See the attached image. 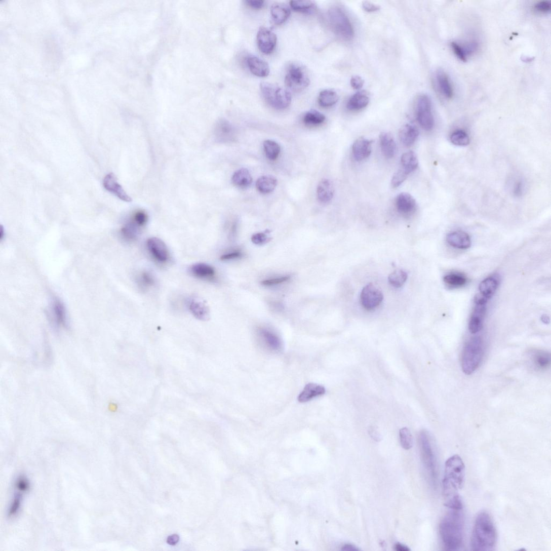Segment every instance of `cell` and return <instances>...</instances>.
I'll return each mask as SVG.
<instances>
[{"instance_id": "obj_1", "label": "cell", "mask_w": 551, "mask_h": 551, "mask_svg": "<svg viewBox=\"0 0 551 551\" xmlns=\"http://www.w3.org/2000/svg\"><path fill=\"white\" fill-rule=\"evenodd\" d=\"M448 511L439 525V533L445 550L456 551L462 547L464 533L463 508Z\"/></svg>"}, {"instance_id": "obj_2", "label": "cell", "mask_w": 551, "mask_h": 551, "mask_svg": "<svg viewBox=\"0 0 551 551\" xmlns=\"http://www.w3.org/2000/svg\"><path fill=\"white\" fill-rule=\"evenodd\" d=\"M497 542V532L492 518L486 511L477 516L473 529L471 547L473 550H493Z\"/></svg>"}, {"instance_id": "obj_3", "label": "cell", "mask_w": 551, "mask_h": 551, "mask_svg": "<svg viewBox=\"0 0 551 551\" xmlns=\"http://www.w3.org/2000/svg\"><path fill=\"white\" fill-rule=\"evenodd\" d=\"M485 343L480 337L470 339L465 344L461 358V367L466 375L475 373L480 365L485 353Z\"/></svg>"}, {"instance_id": "obj_4", "label": "cell", "mask_w": 551, "mask_h": 551, "mask_svg": "<svg viewBox=\"0 0 551 551\" xmlns=\"http://www.w3.org/2000/svg\"><path fill=\"white\" fill-rule=\"evenodd\" d=\"M419 442L422 462L427 474L430 484L437 487L438 470L437 458L431 438L426 430L419 434Z\"/></svg>"}, {"instance_id": "obj_5", "label": "cell", "mask_w": 551, "mask_h": 551, "mask_svg": "<svg viewBox=\"0 0 551 551\" xmlns=\"http://www.w3.org/2000/svg\"><path fill=\"white\" fill-rule=\"evenodd\" d=\"M260 88L263 98L272 108L279 110L284 109L290 105L291 94L288 90L267 82L262 83Z\"/></svg>"}, {"instance_id": "obj_6", "label": "cell", "mask_w": 551, "mask_h": 551, "mask_svg": "<svg viewBox=\"0 0 551 551\" xmlns=\"http://www.w3.org/2000/svg\"><path fill=\"white\" fill-rule=\"evenodd\" d=\"M328 19L334 32L344 41H350L354 37L355 31L348 16L337 6L331 8L328 12Z\"/></svg>"}, {"instance_id": "obj_7", "label": "cell", "mask_w": 551, "mask_h": 551, "mask_svg": "<svg viewBox=\"0 0 551 551\" xmlns=\"http://www.w3.org/2000/svg\"><path fill=\"white\" fill-rule=\"evenodd\" d=\"M465 476L464 462L457 454L454 455L445 463V476L443 482L460 489L463 486Z\"/></svg>"}, {"instance_id": "obj_8", "label": "cell", "mask_w": 551, "mask_h": 551, "mask_svg": "<svg viewBox=\"0 0 551 551\" xmlns=\"http://www.w3.org/2000/svg\"><path fill=\"white\" fill-rule=\"evenodd\" d=\"M310 83L306 69L298 64H291L287 70L285 83L289 90L299 92L305 90Z\"/></svg>"}, {"instance_id": "obj_9", "label": "cell", "mask_w": 551, "mask_h": 551, "mask_svg": "<svg viewBox=\"0 0 551 551\" xmlns=\"http://www.w3.org/2000/svg\"><path fill=\"white\" fill-rule=\"evenodd\" d=\"M416 114L418 122L424 130L431 131L435 120L432 111L431 100L427 95H421L417 101Z\"/></svg>"}, {"instance_id": "obj_10", "label": "cell", "mask_w": 551, "mask_h": 551, "mask_svg": "<svg viewBox=\"0 0 551 551\" xmlns=\"http://www.w3.org/2000/svg\"><path fill=\"white\" fill-rule=\"evenodd\" d=\"M383 295L382 292L373 284H367L360 295L361 305L368 311L376 308L382 303Z\"/></svg>"}, {"instance_id": "obj_11", "label": "cell", "mask_w": 551, "mask_h": 551, "mask_svg": "<svg viewBox=\"0 0 551 551\" xmlns=\"http://www.w3.org/2000/svg\"><path fill=\"white\" fill-rule=\"evenodd\" d=\"M277 36L270 29L261 27L257 34L258 48L262 53L268 55L272 53L277 43Z\"/></svg>"}, {"instance_id": "obj_12", "label": "cell", "mask_w": 551, "mask_h": 551, "mask_svg": "<svg viewBox=\"0 0 551 551\" xmlns=\"http://www.w3.org/2000/svg\"><path fill=\"white\" fill-rule=\"evenodd\" d=\"M148 251L154 260L160 263H166L169 259V252L167 245L158 238H151L146 242Z\"/></svg>"}, {"instance_id": "obj_13", "label": "cell", "mask_w": 551, "mask_h": 551, "mask_svg": "<svg viewBox=\"0 0 551 551\" xmlns=\"http://www.w3.org/2000/svg\"><path fill=\"white\" fill-rule=\"evenodd\" d=\"M475 305L468 324L469 331L472 334H477L482 330L487 311L486 304Z\"/></svg>"}, {"instance_id": "obj_14", "label": "cell", "mask_w": 551, "mask_h": 551, "mask_svg": "<svg viewBox=\"0 0 551 551\" xmlns=\"http://www.w3.org/2000/svg\"><path fill=\"white\" fill-rule=\"evenodd\" d=\"M103 185L106 190L113 193L120 200L126 202H131L132 198L125 192L124 188L117 182V179L115 175L110 173L103 179Z\"/></svg>"}, {"instance_id": "obj_15", "label": "cell", "mask_w": 551, "mask_h": 551, "mask_svg": "<svg viewBox=\"0 0 551 551\" xmlns=\"http://www.w3.org/2000/svg\"><path fill=\"white\" fill-rule=\"evenodd\" d=\"M396 206L401 214L408 215L415 212L417 205L415 198L410 194L403 192L396 198Z\"/></svg>"}, {"instance_id": "obj_16", "label": "cell", "mask_w": 551, "mask_h": 551, "mask_svg": "<svg viewBox=\"0 0 551 551\" xmlns=\"http://www.w3.org/2000/svg\"><path fill=\"white\" fill-rule=\"evenodd\" d=\"M372 150V141L365 137L359 138L352 146L353 156L357 161H362L367 159L371 154Z\"/></svg>"}, {"instance_id": "obj_17", "label": "cell", "mask_w": 551, "mask_h": 551, "mask_svg": "<svg viewBox=\"0 0 551 551\" xmlns=\"http://www.w3.org/2000/svg\"><path fill=\"white\" fill-rule=\"evenodd\" d=\"M258 335L263 346L270 351H280L282 347L280 338L277 334L265 329H261L258 331Z\"/></svg>"}, {"instance_id": "obj_18", "label": "cell", "mask_w": 551, "mask_h": 551, "mask_svg": "<svg viewBox=\"0 0 551 551\" xmlns=\"http://www.w3.org/2000/svg\"><path fill=\"white\" fill-rule=\"evenodd\" d=\"M50 316L53 323L58 327L65 326L67 323V313L65 307L59 299L55 298L52 301Z\"/></svg>"}, {"instance_id": "obj_19", "label": "cell", "mask_w": 551, "mask_h": 551, "mask_svg": "<svg viewBox=\"0 0 551 551\" xmlns=\"http://www.w3.org/2000/svg\"><path fill=\"white\" fill-rule=\"evenodd\" d=\"M446 241L451 246L459 249H467L471 246L469 235L463 231L450 232L447 235Z\"/></svg>"}, {"instance_id": "obj_20", "label": "cell", "mask_w": 551, "mask_h": 551, "mask_svg": "<svg viewBox=\"0 0 551 551\" xmlns=\"http://www.w3.org/2000/svg\"><path fill=\"white\" fill-rule=\"evenodd\" d=\"M499 281L500 280L498 275L495 274L482 281L479 287L480 295L489 300L495 295L499 287Z\"/></svg>"}, {"instance_id": "obj_21", "label": "cell", "mask_w": 551, "mask_h": 551, "mask_svg": "<svg viewBox=\"0 0 551 551\" xmlns=\"http://www.w3.org/2000/svg\"><path fill=\"white\" fill-rule=\"evenodd\" d=\"M188 308L191 313L198 320L206 321L209 318V308L202 299L194 297L189 300Z\"/></svg>"}, {"instance_id": "obj_22", "label": "cell", "mask_w": 551, "mask_h": 551, "mask_svg": "<svg viewBox=\"0 0 551 551\" xmlns=\"http://www.w3.org/2000/svg\"><path fill=\"white\" fill-rule=\"evenodd\" d=\"M247 64L250 71L257 76L265 77L270 73V67L268 63L256 56H249Z\"/></svg>"}, {"instance_id": "obj_23", "label": "cell", "mask_w": 551, "mask_h": 551, "mask_svg": "<svg viewBox=\"0 0 551 551\" xmlns=\"http://www.w3.org/2000/svg\"><path fill=\"white\" fill-rule=\"evenodd\" d=\"M436 81L439 90L446 98H453L454 91L449 76L443 70H438L436 73Z\"/></svg>"}, {"instance_id": "obj_24", "label": "cell", "mask_w": 551, "mask_h": 551, "mask_svg": "<svg viewBox=\"0 0 551 551\" xmlns=\"http://www.w3.org/2000/svg\"><path fill=\"white\" fill-rule=\"evenodd\" d=\"M379 138L384 156L388 159L392 158L396 151V144L393 135L390 133L383 132Z\"/></svg>"}, {"instance_id": "obj_25", "label": "cell", "mask_w": 551, "mask_h": 551, "mask_svg": "<svg viewBox=\"0 0 551 551\" xmlns=\"http://www.w3.org/2000/svg\"><path fill=\"white\" fill-rule=\"evenodd\" d=\"M325 393V387L316 383L307 384L298 396V401L305 403Z\"/></svg>"}, {"instance_id": "obj_26", "label": "cell", "mask_w": 551, "mask_h": 551, "mask_svg": "<svg viewBox=\"0 0 551 551\" xmlns=\"http://www.w3.org/2000/svg\"><path fill=\"white\" fill-rule=\"evenodd\" d=\"M290 14V8L286 4L276 3L271 7L272 20L275 24L281 25L285 22Z\"/></svg>"}, {"instance_id": "obj_27", "label": "cell", "mask_w": 551, "mask_h": 551, "mask_svg": "<svg viewBox=\"0 0 551 551\" xmlns=\"http://www.w3.org/2000/svg\"><path fill=\"white\" fill-rule=\"evenodd\" d=\"M334 188L331 181L324 179L321 181L317 187V196L319 201L322 203H328L334 195Z\"/></svg>"}, {"instance_id": "obj_28", "label": "cell", "mask_w": 551, "mask_h": 551, "mask_svg": "<svg viewBox=\"0 0 551 551\" xmlns=\"http://www.w3.org/2000/svg\"><path fill=\"white\" fill-rule=\"evenodd\" d=\"M419 133L417 128L414 125L407 124L401 127L399 131V137L401 142L406 146H410L414 143L418 137Z\"/></svg>"}, {"instance_id": "obj_29", "label": "cell", "mask_w": 551, "mask_h": 551, "mask_svg": "<svg viewBox=\"0 0 551 551\" xmlns=\"http://www.w3.org/2000/svg\"><path fill=\"white\" fill-rule=\"evenodd\" d=\"M368 93L359 91L352 96L347 102V108L350 110H359L365 108L369 102Z\"/></svg>"}, {"instance_id": "obj_30", "label": "cell", "mask_w": 551, "mask_h": 551, "mask_svg": "<svg viewBox=\"0 0 551 551\" xmlns=\"http://www.w3.org/2000/svg\"><path fill=\"white\" fill-rule=\"evenodd\" d=\"M233 128L227 121L221 120L215 127V135L219 141L227 142L231 140L233 137Z\"/></svg>"}, {"instance_id": "obj_31", "label": "cell", "mask_w": 551, "mask_h": 551, "mask_svg": "<svg viewBox=\"0 0 551 551\" xmlns=\"http://www.w3.org/2000/svg\"><path fill=\"white\" fill-rule=\"evenodd\" d=\"M531 359L533 366L539 370H545L550 366V356L546 351L537 350L532 351Z\"/></svg>"}, {"instance_id": "obj_32", "label": "cell", "mask_w": 551, "mask_h": 551, "mask_svg": "<svg viewBox=\"0 0 551 551\" xmlns=\"http://www.w3.org/2000/svg\"><path fill=\"white\" fill-rule=\"evenodd\" d=\"M190 272L194 277L201 279H211L215 274V271L212 266L203 263L192 265Z\"/></svg>"}, {"instance_id": "obj_33", "label": "cell", "mask_w": 551, "mask_h": 551, "mask_svg": "<svg viewBox=\"0 0 551 551\" xmlns=\"http://www.w3.org/2000/svg\"><path fill=\"white\" fill-rule=\"evenodd\" d=\"M401 168L409 175L418 166L417 154L413 151H409L402 154L401 159Z\"/></svg>"}, {"instance_id": "obj_34", "label": "cell", "mask_w": 551, "mask_h": 551, "mask_svg": "<svg viewBox=\"0 0 551 551\" xmlns=\"http://www.w3.org/2000/svg\"><path fill=\"white\" fill-rule=\"evenodd\" d=\"M278 184V180L270 175L264 176L257 180L256 186L257 190L263 194L272 192Z\"/></svg>"}, {"instance_id": "obj_35", "label": "cell", "mask_w": 551, "mask_h": 551, "mask_svg": "<svg viewBox=\"0 0 551 551\" xmlns=\"http://www.w3.org/2000/svg\"><path fill=\"white\" fill-rule=\"evenodd\" d=\"M252 177L249 171L245 168L237 171L232 177V182L240 187H246L252 183Z\"/></svg>"}, {"instance_id": "obj_36", "label": "cell", "mask_w": 551, "mask_h": 551, "mask_svg": "<svg viewBox=\"0 0 551 551\" xmlns=\"http://www.w3.org/2000/svg\"><path fill=\"white\" fill-rule=\"evenodd\" d=\"M339 100L337 92L331 90L322 91L318 97V102L323 107H330L335 104Z\"/></svg>"}, {"instance_id": "obj_37", "label": "cell", "mask_w": 551, "mask_h": 551, "mask_svg": "<svg viewBox=\"0 0 551 551\" xmlns=\"http://www.w3.org/2000/svg\"><path fill=\"white\" fill-rule=\"evenodd\" d=\"M326 119L325 116L316 110L307 112L303 118L304 124L308 126H316L322 124Z\"/></svg>"}, {"instance_id": "obj_38", "label": "cell", "mask_w": 551, "mask_h": 551, "mask_svg": "<svg viewBox=\"0 0 551 551\" xmlns=\"http://www.w3.org/2000/svg\"><path fill=\"white\" fill-rule=\"evenodd\" d=\"M139 227H140L138 226L132 220L125 224L121 230V234L125 240L133 241L136 240L139 234V230H138Z\"/></svg>"}, {"instance_id": "obj_39", "label": "cell", "mask_w": 551, "mask_h": 551, "mask_svg": "<svg viewBox=\"0 0 551 551\" xmlns=\"http://www.w3.org/2000/svg\"><path fill=\"white\" fill-rule=\"evenodd\" d=\"M444 281L450 287L458 288L464 286L467 282V279L461 273H451L445 276Z\"/></svg>"}, {"instance_id": "obj_40", "label": "cell", "mask_w": 551, "mask_h": 551, "mask_svg": "<svg viewBox=\"0 0 551 551\" xmlns=\"http://www.w3.org/2000/svg\"><path fill=\"white\" fill-rule=\"evenodd\" d=\"M264 152L267 158L271 161L277 160L281 152L280 145L272 140H266L263 143Z\"/></svg>"}, {"instance_id": "obj_41", "label": "cell", "mask_w": 551, "mask_h": 551, "mask_svg": "<svg viewBox=\"0 0 551 551\" xmlns=\"http://www.w3.org/2000/svg\"><path fill=\"white\" fill-rule=\"evenodd\" d=\"M408 273L401 269H398L392 272L388 278L389 283L396 288H401L406 282Z\"/></svg>"}, {"instance_id": "obj_42", "label": "cell", "mask_w": 551, "mask_h": 551, "mask_svg": "<svg viewBox=\"0 0 551 551\" xmlns=\"http://www.w3.org/2000/svg\"><path fill=\"white\" fill-rule=\"evenodd\" d=\"M290 6L294 11L303 13H311L316 8L314 3L312 1H292Z\"/></svg>"}, {"instance_id": "obj_43", "label": "cell", "mask_w": 551, "mask_h": 551, "mask_svg": "<svg viewBox=\"0 0 551 551\" xmlns=\"http://www.w3.org/2000/svg\"><path fill=\"white\" fill-rule=\"evenodd\" d=\"M450 140L453 144L460 146L468 145L470 142L468 135L466 132L462 130L453 132L450 137Z\"/></svg>"}, {"instance_id": "obj_44", "label": "cell", "mask_w": 551, "mask_h": 551, "mask_svg": "<svg viewBox=\"0 0 551 551\" xmlns=\"http://www.w3.org/2000/svg\"><path fill=\"white\" fill-rule=\"evenodd\" d=\"M400 439L404 449L408 450L411 449L413 444V438L408 428L404 427L400 430Z\"/></svg>"}, {"instance_id": "obj_45", "label": "cell", "mask_w": 551, "mask_h": 551, "mask_svg": "<svg viewBox=\"0 0 551 551\" xmlns=\"http://www.w3.org/2000/svg\"><path fill=\"white\" fill-rule=\"evenodd\" d=\"M409 175L407 172L402 168L400 169L397 172H395L392 177L391 179L392 186L394 188L400 186L407 179Z\"/></svg>"}, {"instance_id": "obj_46", "label": "cell", "mask_w": 551, "mask_h": 551, "mask_svg": "<svg viewBox=\"0 0 551 551\" xmlns=\"http://www.w3.org/2000/svg\"><path fill=\"white\" fill-rule=\"evenodd\" d=\"M451 47L454 54L458 59L463 62L467 61L468 56L462 46L458 43L453 42L451 43Z\"/></svg>"}, {"instance_id": "obj_47", "label": "cell", "mask_w": 551, "mask_h": 551, "mask_svg": "<svg viewBox=\"0 0 551 551\" xmlns=\"http://www.w3.org/2000/svg\"><path fill=\"white\" fill-rule=\"evenodd\" d=\"M140 282L141 285L144 288L152 287L155 283V280L153 275L149 272L144 271L140 275Z\"/></svg>"}, {"instance_id": "obj_48", "label": "cell", "mask_w": 551, "mask_h": 551, "mask_svg": "<svg viewBox=\"0 0 551 551\" xmlns=\"http://www.w3.org/2000/svg\"><path fill=\"white\" fill-rule=\"evenodd\" d=\"M15 487L19 493H23L27 492L30 488L29 482L27 478L21 476L17 479Z\"/></svg>"}, {"instance_id": "obj_49", "label": "cell", "mask_w": 551, "mask_h": 551, "mask_svg": "<svg viewBox=\"0 0 551 551\" xmlns=\"http://www.w3.org/2000/svg\"><path fill=\"white\" fill-rule=\"evenodd\" d=\"M251 240L255 245L261 246L270 242L271 239L265 232H258L253 235Z\"/></svg>"}, {"instance_id": "obj_50", "label": "cell", "mask_w": 551, "mask_h": 551, "mask_svg": "<svg viewBox=\"0 0 551 551\" xmlns=\"http://www.w3.org/2000/svg\"><path fill=\"white\" fill-rule=\"evenodd\" d=\"M148 220L147 214L143 211L137 212L133 219V221L140 227L144 226L147 222Z\"/></svg>"}, {"instance_id": "obj_51", "label": "cell", "mask_w": 551, "mask_h": 551, "mask_svg": "<svg viewBox=\"0 0 551 551\" xmlns=\"http://www.w3.org/2000/svg\"><path fill=\"white\" fill-rule=\"evenodd\" d=\"M19 494L15 497L11 505L10 509L9 510L8 513L9 516L11 517V518L15 516L17 513L19 512L21 504V496Z\"/></svg>"}, {"instance_id": "obj_52", "label": "cell", "mask_w": 551, "mask_h": 551, "mask_svg": "<svg viewBox=\"0 0 551 551\" xmlns=\"http://www.w3.org/2000/svg\"><path fill=\"white\" fill-rule=\"evenodd\" d=\"M290 279V277H289V276H287V277H283L281 278L266 280L262 281L261 282V284L264 286L270 287L275 285H278V284L286 282L288 281Z\"/></svg>"}, {"instance_id": "obj_53", "label": "cell", "mask_w": 551, "mask_h": 551, "mask_svg": "<svg viewBox=\"0 0 551 551\" xmlns=\"http://www.w3.org/2000/svg\"><path fill=\"white\" fill-rule=\"evenodd\" d=\"M550 3L547 1H541L535 6V10L538 13L546 14L550 11Z\"/></svg>"}, {"instance_id": "obj_54", "label": "cell", "mask_w": 551, "mask_h": 551, "mask_svg": "<svg viewBox=\"0 0 551 551\" xmlns=\"http://www.w3.org/2000/svg\"><path fill=\"white\" fill-rule=\"evenodd\" d=\"M364 81L362 77L356 75L352 76L350 80L351 87L355 90H360L363 87Z\"/></svg>"}, {"instance_id": "obj_55", "label": "cell", "mask_w": 551, "mask_h": 551, "mask_svg": "<svg viewBox=\"0 0 551 551\" xmlns=\"http://www.w3.org/2000/svg\"><path fill=\"white\" fill-rule=\"evenodd\" d=\"M364 10L368 13L376 12L380 10V7L369 2H364L363 3Z\"/></svg>"}, {"instance_id": "obj_56", "label": "cell", "mask_w": 551, "mask_h": 551, "mask_svg": "<svg viewBox=\"0 0 551 551\" xmlns=\"http://www.w3.org/2000/svg\"><path fill=\"white\" fill-rule=\"evenodd\" d=\"M246 3L255 10H260L264 7L265 2L262 0H247Z\"/></svg>"}, {"instance_id": "obj_57", "label": "cell", "mask_w": 551, "mask_h": 551, "mask_svg": "<svg viewBox=\"0 0 551 551\" xmlns=\"http://www.w3.org/2000/svg\"><path fill=\"white\" fill-rule=\"evenodd\" d=\"M243 254L239 252H232L225 255H223L220 257V260L222 261H228L231 260L237 259V258L242 257Z\"/></svg>"}, {"instance_id": "obj_58", "label": "cell", "mask_w": 551, "mask_h": 551, "mask_svg": "<svg viewBox=\"0 0 551 551\" xmlns=\"http://www.w3.org/2000/svg\"><path fill=\"white\" fill-rule=\"evenodd\" d=\"M524 190V185L521 181H519L518 183H516L514 188V193L517 196L522 195Z\"/></svg>"}, {"instance_id": "obj_59", "label": "cell", "mask_w": 551, "mask_h": 551, "mask_svg": "<svg viewBox=\"0 0 551 551\" xmlns=\"http://www.w3.org/2000/svg\"><path fill=\"white\" fill-rule=\"evenodd\" d=\"M179 540V537L177 535H173L168 538L167 542L170 545H175L178 543Z\"/></svg>"}, {"instance_id": "obj_60", "label": "cell", "mask_w": 551, "mask_h": 551, "mask_svg": "<svg viewBox=\"0 0 551 551\" xmlns=\"http://www.w3.org/2000/svg\"><path fill=\"white\" fill-rule=\"evenodd\" d=\"M342 550L344 551H358L360 549L354 545L351 544L344 545L341 548Z\"/></svg>"}, {"instance_id": "obj_61", "label": "cell", "mask_w": 551, "mask_h": 551, "mask_svg": "<svg viewBox=\"0 0 551 551\" xmlns=\"http://www.w3.org/2000/svg\"><path fill=\"white\" fill-rule=\"evenodd\" d=\"M395 549L398 551H409L410 550L407 546L400 543L395 544Z\"/></svg>"}, {"instance_id": "obj_62", "label": "cell", "mask_w": 551, "mask_h": 551, "mask_svg": "<svg viewBox=\"0 0 551 551\" xmlns=\"http://www.w3.org/2000/svg\"><path fill=\"white\" fill-rule=\"evenodd\" d=\"M541 321L545 324H548L550 322V318L547 315H542L541 317Z\"/></svg>"}, {"instance_id": "obj_63", "label": "cell", "mask_w": 551, "mask_h": 551, "mask_svg": "<svg viewBox=\"0 0 551 551\" xmlns=\"http://www.w3.org/2000/svg\"><path fill=\"white\" fill-rule=\"evenodd\" d=\"M370 434L371 435V436L375 439V440L377 441L379 438L378 436L377 435V433H376V430L374 429L373 427H372L371 428V430H370Z\"/></svg>"}]
</instances>
